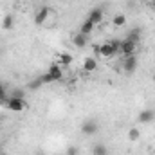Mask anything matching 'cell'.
I'll return each mask as SVG.
<instances>
[{
    "label": "cell",
    "instance_id": "1",
    "mask_svg": "<svg viewBox=\"0 0 155 155\" xmlns=\"http://www.w3.org/2000/svg\"><path fill=\"white\" fill-rule=\"evenodd\" d=\"M135 49H137V43H135V41L124 38V40H121V49H119V54H123L124 58H126V56H134V54H135Z\"/></svg>",
    "mask_w": 155,
    "mask_h": 155
},
{
    "label": "cell",
    "instance_id": "2",
    "mask_svg": "<svg viewBox=\"0 0 155 155\" xmlns=\"http://www.w3.org/2000/svg\"><path fill=\"white\" fill-rule=\"evenodd\" d=\"M5 107L11 110V112H22V110H25V101L22 99V97H7V101H5Z\"/></svg>",
    "mask_w": 155,
    "mask_h": 155
},
{
    "label": "cell",
    "instance_id": "3",
    "mask_svg": "<svg viewBox=\"0 0 155 155\" xmlns=\"http://www.w3.org/2000/svg\"><path fill=\"white\" fill-rule=\"evenodd\" d=\"M81 132H83L85 135H96V134L99 132V123H97L96 119H87V121H83V124H81Z\"/></svg>",
    "mask_w": 155,
    "mask_h": 155
},
{
    "label": "cell",
    "instance_id": "4",
    "mask_svg": "<svg viewBox=\"0 0 155 155\" xmlns=\"http://www.w3.org/2000/svg\"><path fill=\"white\" fill-rule=\"evenodd\" d=\"M135 69H137V56L135 54L134 56H126L124 61H123V71L126 74H132V72H135Z\"/></svg>",
    "mask_w": 155,
    "mask_h": 155
},
{
    "label": "cell",
    "instance_id": "5",
    "mask_svg": "<svg viewBox=\"0 0 155 155\" xmlns=\"http://www.w3.org/2000/svg\"><path fill=\"white\" fill-rule=\"evenodd\" d=\"M117 51L114 49V45L110 43V41H105V43H101L99 45V56H103V58H112V56H116Z\"/></svg>",
    "mask_w": 155,
    "mask_h": 155
},
{
    "label": "cell",
    "instance_id": "6",
    "mask_svg": "<svg viewBox=\"0 0 155 155\" xmlns=\"http://www.w3.org/2000/svg\"><path fill=\"white\" fill-rule=\"evenodd\" d=\"M103 16H105V11H103L101 7H94V9L88 13V18H87V20H90L94 25H97V24L103 22Z\"/></svg>",
    "mask_w": 155,
    "mask_h": 155
},
{
    "label": "cell",
    "instance_id": "7",
    "mask_svg": "<svg viewBox=\"0 0 155 155\" xmlns=\"http://www.w3.org/2000/svg\"><path fill=\"white\" fill-rule=\"evenodd\" d=\"M47 74L52 78V83H54V81H61V79H63V71H61L60 63H52V65L49 67Z\"/></svg>",
    "mask_w": 155,
    "mask_h": 155
},
{
    "label": "cell",
    "instance_id": "8",
    "mask_svg": "<svg viewBox=\"0 0 155 155\" xmlns=\"http://www.w3.org/2000/svg\"><path fill=\"white\" fill-rule=\"evenodd\" d=\"M137 121H139V123H143V124H148V123L155 121V112H153V110H150V108L141 110V112H139V116H137Z\"/></svg>",
    "mask_w": 155,
    "mask_h": 155
},
{
    "label": "cell",
    "instance_id": "9",
    "mask_svg": "<svg viewBox=\"0 0 155 155\" xmlns=\"http://www.w3.org/2000/svg\"><path fill=\"white\" fill-rule=\"evenodd\" d=\"M49 13H51V9H49L47 5H45V7H41L38 13L35 15V24H36V25H43V24H45V20L49 18Z\"/></svg>",
    "mask_w": 155,
    "mask_h": 155
},
{
    "label": "cell",
    "instance_id": "10",
    "mask_svg": "<svg viewBox=\"0 0 155 155\" xmlns=\"http://www.w3.org/2000/svg\"><path fill=\"white\" fill-rule=\"evenodd\" d=\"M72 43H74V47H78V49H83L88 43V36L87 35H81V33H76L72 36Z\"/></svg>",
    "mask_w": 155,
    "mask_h": 155
},
{
    "label": "cell",
    "instance_id": "11",
    "mask_svg": "<svg viewBox=\"0 0 155 155\" xmlns=\"http://www.w3.org/2000/svg\"><path fill=\"white\" fill-rule=\"evenodd\" d=\"M83 69H85L87 72H94V71L97 69V61H96L94 58H90V56H88V58H85V60H83Z\"/></svg>",
    "mask_w": 155,
    "mask_h": 155
},
{
    "label": "cell",
    "instance_id": "12",
    "mask_svg": "<svg viewBox=\"0 0 155 155\" xmlns=\"http://www.w3.org/2000/svg\"><path fill=\"white\" fill-rule=\"evenodd\" d=\"M94 29H96V25H94V24H92L90 20H85V22L81 24V27H79V33H81V35H87V36H88V35H90V33H92Z\"/></svg>",
    "mask_w": 155,
    "mask_h": 155
},
{
    "label": "cell",
    "instance_id": "13",
    "mask_svg": "<svg viewBox=\"0 0 155 155\" xmlns=\"http://www.w3.org/2000/svg\"><path fill=\"white\" fill-rule=\"evenodd\" d=\"M2 29H5V31H11L13 29V25H15V20H13V16L11 15H5L4 18H2Z\"/></svg>",
    "mask_w": 155,
    "mask_h": 155
},
{
    "label": "cell",
    "instance_id": "14",
    "mask_svg": "<svg viewBox=\"0 0 155 155\" xmlns=\"http://www.w3.org/2000/svg\"><path fill=\"white\" fill-rule=\"evenodd\" d=\"M72 61H74L72 54H69V52H61V54H60V63H61L63 67H71Z\"/></svg>",
    "mask_w": 155,
    "mask_h": 155
},
{
    "label": "cell",
    "instance_id": "15",
    "mask_svg": "<svg viewBox=\"0 0 155 155\" xmlns=\"http://www.w3.org/2000/svg\"><path fill=\"white\" fill-rule=\"evenodd\" d=\"M92 155H108V148L105 144H94L92 146Z\"/></svg>",
    "mask_w": 155,
    "mask_h": 155
},
{
    "label": "cell",
    "instance_id": "16",
    "mask_svg": "<svg viewBox=\"0 0 155 155\" xmlns=\"http://www.w3.org/2000/svg\"><path fill=\"white\" fill-rule=\"evenodd\" d=\"M112 24H114L116 27H123V25L126 24V16H124L123 13H119V15H116V16L112 18Z\"/></svg>",
    "mask_w": 155,
    "mask_h": 155
},
{
    "label": "cell",
    "instance_id": "17",
    "mask_svg": "<svg viewBox=\"0 0 155 155\" xmlns=\"http://www.w3.org/2000/svg\"><path fill=\"white\" fill-rule=\"evenodd\" d=\"M139 137H141L139 128H130V130H128V139H130V141H139Z\"/></svg>",
    "mask_w": 155,
    "mask_h": 155
},
{
    "label": "cell",
    "instance_id": "18",
    "mask_svg": "<svg viewBox=\"0 0 155 155\" xmlns=\"http://www.w3.org/2000/svg\"><path fill=\"white\" fill-rule=\"evenodd\" d=\"M139 35H141V31H139V29H132V31L128 33V36H126V38H128V40H132V41H135V43H137V41H139V38H141Z\"/></svg>",
    "mask_w": 155,
    "mask_h": 155
},
{
    "label": "cell",
    "instance_id": "19",
    "mask_svg": "<svg viewBox=\"0 0 155 155\" xmlns=\"http://www.w3.org/2000/svg\"><path fill=\"white\" fill-rule=\"evenodd\" d=\"M65 155H79V148L74 146V144H71V146L65 150Z\"/></svg>",
    "mask_w": 155,
    "mask_h": 155
},
{
    "label": "cell",
    "instance_id": "20",
    "mask_svg": "<svg viewBox=\"0 0 155 155\" xmlns=\"http://www.w3.org/2000/svg\"><path fill=\"white\" fill-rule=\"evenodd\" d=\"M7 101V94H5V88H4V85L0 83V103H5Z\"/></svg>",
    "mask_w": 155,
    "mask_h": 155
},
{
    "label": "cell",
    "instance_id": "21",
    "mask_svg": "<svg viewBox=\"0 0 155 155\" xmlns=\"http://www.w3.org/2000/svg\"><path fill=\"white\" fill-rule=\"evenodd\" d=\"M40 81H41L43 85H45V83H52V78L45 72V74H41V76H40Z\"/></svg>",
    "mask_w": 155,
    "mask_h": 155
},
{
    "label": "cell",
    "instance_id": "22",
    "mask_svg": "<svg viewBox=\"0 0 155 155\" xmlns=\"http://www.w3.org/2000/svg\"><path fill=\"white\" fill-rule=\"evenodd\" d=\"M9 97H22V99H24V92H22V90H13V94H11Z\"/></svg>",
    "mask_w": 155,
    "mask_h": 155
},
{
    "label": "cell",
    "instance_id": "23",
    "mask_svg": "<svg viewBox=\"0 0 155 155\" xmlns=\"http://www.w3.org/2000/svg\"><path fill=\"white\" fill-rule=\"evenodd\" d=\"M92 49H94V52H96V54H99V45H97V43H94V45H92Z\"/></svg>",
    "mask_w": 155,
    "mask_h": 155
},
{
    "label": "cell",
    "instance_id": "24",
    "mask_svg": "<svg viewBox=\"0 0 155 155\" xmlns=\"http://www.w3.org/2000/svg\"><path fill=\"white\" fill-rule=\"evenodd\" d=\"M152 79H153V83H155V72H153V76H152Z\"/></svg>",
    "mask_w": 155,
    "mask_h": 155
},
{
    "label": "cell",
    "instance_id": "25",
    "mask_svg": "<svg viewBox=\"0 0 155 155\" xmlns=\"http://www.w3.org/2000/svg\"><path fill=\"white\" fill-rule=\"evenodd\" d=\"M0 155H4V153H2V148H0Z\"/></svg>",
    "mask_w": 155,
    "mask_h": 155
},
{
    "label": "cell",
    "instance_id": "26",
    "mask_svg": "<svg viewBox=\"0 0 155 155\" xmlns=\"http://www.w3.org/2000/svg\"><path fill=\"white\" fill-rule=\"evenodd\" d=\"M152 2H155V0H152Z\"/></svg>",
    "mask_w": 155,
    "mask_h": 155
}]
</instances>
